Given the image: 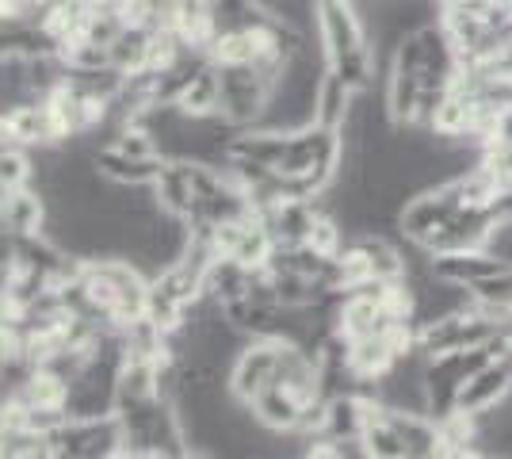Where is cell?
Segmentation results:
<instances>
[{"mask_svg": "<svg viewBox=\"0 0 512 459\" xmlns=\"http://www.w3.org/2000/svg\"><path fill=\"white\" fill-rule=\"evenodd\" d=\"M46 196L35 188H20V192H4V207H0V222L4 234L12 238H27V234H43L46 230Z\"/></svg>", "mask_w": 512, "mask_h": 459, "instance_id": "5b68a950", "label": "cell"}, {"mask_svg": "<svg viewBox=\"0 0 512 459\" xmlns=\"http://www.w3.org/2000/svg\"><path fill=\"white\" fill-rule=\"evenodd\" d=\"M386 85V108H390V119L402 127V123H413L417 115V104H421V77L413 73H402V69H390V77L383 81Z\"/></svg>", "mask_w": 512, "mask_h": 459, "instance_id": "8fae6325", "label": "cell"}, {"mask_svg": "<svg viewBox=\"0 0 512 459\" xmlns=\"http://www.w3.org/2000/svg\"><path fill=\"white\" fill-rule=\"evenodd\" d=\"M150 46H153V31L142 27V23H127L119 31V39L111 43V66L123 69V73H142L150 69Z\"/></svg>", "mask_w": 512, "mask_h": 459, "instance_id": "ba28073f", "label": "cell"}, {"mask_svg": "<svg viewBox=\"0 0 512 459\" xmlns=\"http://www.w3.org/2000/svg\"><path fill=\"white\" fill-rule=\"evenodd\" d=\"M218 85H222V115L237 131H256L268 108L272 85L253 66H218Z\"/></svg>", "mask_w": 512, "mask_h": 459, "instance_id": "6da1fadb", "label": "cell"}, {"mask_svg": "<svg viewBox=\"0 0 512 459\" xmlns=\"http://www.w3.org/2000/svg\"><path fill=\"white\" fill-rule=\"evenodd\" d=\"M367 429V398L363 394H341L329 398V429L325 440H356Z\"/></svg>", "mask_w": 512, "mask_h": 459, "instance_id": "30bf717a", "label": "cell"}, {"mask_svg": "<svg viewBox=\"0 0 512 459\" xmlns=\"http://www.w3.org/2000/svg\"><path fill=\"white\" fill-rule=\"evenodd\" d=\"M509 391H512V356H497L482 372L470 375L467 387L455 398V410L459 414H482V410H493L497 402H505Z\"/></svg>", "mask_w": 512, "mask_h": 459, "instance_id": "3957f363", "label": "cell"}, {"mask_svg": "<svg viewBox=\"0 0 512 459\" xmlns=\"http://www.w3.org/2000/svg\"><path fill=\"white\" fill-rule=\"evenodd\" d=\"M276 352L279 341H272V337H249V345L237 356L234 372H230V391L245 402H253L260 391L276 387Z\"/></svg>", "mask_w": 512, "mask_h": 459, "instance_id": "7a4b0ae2", "label": "cell"}, {"mask_svg": "<svg viewBox=\"0 0 512 459\" xmlns=\"http://www.w3.org/2000/svg\"><path fill=\"white\" fill-rule=\"evenodd\" d=\"M302 402L299 394H291L287 387H268V391H260L253 398V414L268 425V429H276V433H295V425H299L302 417Z\"/></svg>", "mask_w": 512, "mask_h": 459, "instance_id": "52a82bcc", "label": "cell"}, {"mask_svg": "<svg viewBox=\"0 0 512 459\" xmlns=\"http://www.w3.org/2000/svg\"><path fill=\"white\" fill-rule=\"evenodd\" d=\"M165 165H169L165 157H127L115 146H104L96 153V169L115 184H157Z\"/></svg>", "mask_w": 512, "mask_h": 459, "instance_id": "8992f818", "label": "cell"}, {"mask_svg": "<svg viewBox=\"0 0 512 459\" xmlns=\"http://www.w3.org/2000/svg\"><path fill=\"white\" fill-rule=\"evenodd\" d=\"M512 264L505 257H497L490 249H467V253H448V257H436L432 261V272L444 276V280H455V284H478V280H490V276H501L509 272Z\"/></svg>", "mask_w": 512, "mask_h": 459, "instance_id": "277c9868", "label": "cell"}, {"mask_svg": "<svg viewBox=\"0 0 512 459\" xmlns=\"http://www.w3.org/2000/svg\"><path fill=\"white\" fill-rule=\"evenodd\" d=\"M352 108H356V88H348L329 69L318 88V123L329 127V131H341L344 123H348V115H352Z\"/></svg>", "mask_w": 512, "mask_h": 459, "instance_id": "9c48e42d", "label": "cell"}, {"mask_svg": "<svg viewBox=\"0 0 512 459\" xmlns=\"http://www.w3.org/2000/svg\"><path fill=\"white\" fill-rule=\"evenodd\" d=\"M31 184H35V157H31V150L4 142V153H0V188L4 192H20V188H31Z\"/></svg>", "mask_w": 512, "mask_h": 459, "instance_id": "7c38bea8", "label": "cell"}]
</instances>
